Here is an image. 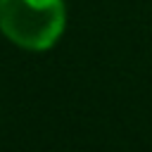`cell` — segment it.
<instances>
[{
	"instance_id": "6da1fadb",
	"label": "cell",
	"mask_w": 152,
	"mask_h": 152,
	"mask_svg": "<svg viewBox=\"0 0 152 152\" xmlns=\"http://www.w3.org/2000/svg\"><path fill=\"white\" fill-rule=\"evenodd\" d=\"M0 28L21 48L45 50L64 28L62 0H0Z\"/></svg>"
}]
</instances>
